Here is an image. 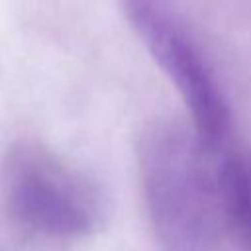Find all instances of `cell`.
<instances>
[{
    "instance_id": "cell-2",
    "label": "cell",
    "mask_w": 251,
    "mask_h": 251,
    "mask_svg": "<svg viewBox=\"0 0 251 251\" xmlns=\"http://www.w3.org/2000/svg\"><path fill=\"white\" fill-rule=\"evenodd\" d=\"M4 192L10 210L24 226L51 237L92 233L104 214L96 184L33 141L10 149L4 163Z\"/></svg>"
},
{
    "instance_id": "cell-3",
    "label": "cell",
    "mask_w": 251,
    "mask_h": 251,
    "mask_svg": "<svg viewBox=\"0 0 251 251\" xmlns=\"http://www.w3.org/2000/svg\"><path fill=\"white\" fill-rule=\"evenodd\" d=\"M122 4L149 55L178 90L200 143L210 153H220L229 139L231 112L202 49L163 0H122Z\"/></svg>"
},
{
    "instance_id": "cell-4",
    "label": "cell",
    "mask_w": 251,
    "mask_h": 251,
    "mask_svg": "<svg viewBox=\"0 0 251 251\" xmlns=\"http://www.w3.org/2000/svg\"><path fill=\"white\" fill-rule=\"evenodd\" d=\"M222 212L235 229L245 251H251V151L224 147L216 165Z\"/></svg>"
},
{
    "instance_id": "cell-1",
    "label": "cell",
    "mask_w": 251,
    "mask_h": 251,
    "mask_svg": "<svg viewBox=\"0 0 251 251\" xmlns=\"http://www.w3.org/2000/svg\"><path fill=\"white\" fill-rule=\"evenodd\" d=\"M139 173L153 224L169 251H206L222 210L212 155L196 131L159 118L139 137Z\"/></svg>"
}]
</instances>
